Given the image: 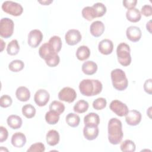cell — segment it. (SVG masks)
Instances as JSON below:
<instances>
[{"label":"cell","mask_w":152,"mask_h":152,"mask_svg":"<svg viewBox=\"0 0 152 152\" xmlns=\"http://www.w3.org/2000/svg\"><path fill=\"white\" fill-rule=\"evenodd\" d=\"M45 150V145L40 142H36L30 145L27 152H43Z\"/></svg>","instance_id":"cell-38"},{"label":"cell","mask_w":152,"mask_h":152,"mask_svg":"<svg viewBox=\"0 0 152 152\" xmlns=\"http://www.w3.org/2000/svg\"><path fill=\"white\" fill-rule=\"evenodd\" d=\"M11 142L14 147L21 148L26 143V135L21 132H15L12 135Z\"/></svg>","instance_id":"cell-18"},{"label":"cell","mask_w":152,"mask_h":152,"mask_svg":"<svg viewBox=\"0 0 152 152\" xmlns=\"http://www.w3.org/2000/svg\"><path fill=\"white\" fill-rule=\"evenodd\" d=\"M50 94L49 92L45 89H39L34 94V100L36 104L40 106H45L49 102Z\"/></svg>","instance_id":"cell-11"},{"label":"cell","mask_w":152,"mask_h":152,"mask_svg":"<svg viewBox=\"0 0 152 152\" xmlns=\"http://www.w3.org/2000/svg\"><path fill=\"white\" fill-rule=\"evenodd\" d=\"M43 37V33L40 30L38 29L32 30L28 34V45L33 48H36L40 45Z\"/></svg>","instance_id":"cell-9"},{"label":"cell","mask_w":152,"mask_h":152,"mask_svg":"<svg viewBox=\"0 0 152 152\" xmlns=\"http://www.w3.org/2000/svg\"><path fill=\"white\" fill-rule=\"evenodd\" d=\"M123 5L127 9H132L135 8L137 5V0H124L122 2Z\"/></svg>","instance_id":"cell-44"},{"label":"cell","mask_w":152,"mask_h":152,"mask_svg":"<svg viewBox=\"0 0 152 152\" xmlns=\"http://www.w3.org/2000/svg\"><path fill=\"white\" fill-rule=\"evenodd\" d=\"M126 17L128 21L132 23H136L141 20V14L138 9L134 8L127 10L126 12Z\"/></svg>","instance_id":"cell-24"},{"label":"cell","mask_w":152,"mask_h":152,"mask_svg":"<svg viewBox=\"0 0 152 152\" xmlns=\"http://www.w3.org/2000/svg\"><path fill=\"white\" fill-rule=\"evenodd\" d=\"M81 69L84 74L91 75L96 72L97 70V65L93 61H87L83 64Z\"/></svg>","instance_id":"cell-19"},{"label":"cell","mask_w":152,"mask_h":152,"mask_svg":"<svg viewBox=\"0 0 152 152\" xmlns=\"http://www.w3.org/2000/svg\"><path fill=\"white\" fill-rule=\"evenodd\" d=\"M82 38V36L79 30L76 29H70L65 34V39L66 43L71 46H74L78 43Z\"/></svg>","instance_id":"cell-10"},{"label":"cell","mask_w":152,"mask_h":152,"mask_svg":"<svg viewBox=\"0 0 152 152\" xmlns=\"http://www.w3.org/2000/svg\"><path fill=\"white\" fill-rule=\"evenodd\" d=\"M107 102L106 99L103 97H99L94 100L93 102V107L96 110H102L106 107Z\"/></svg>","instance_id":"cell-37"},{"label":"cell","mask_w":152,"mask_h":152,"mask_svg":"<svg viewBox=\"0 0 152 152\" xmlns=\"http://www.w3.org/2000/svg\"><path fill=\"white\" fill-rule=\"evenodd\" d=\"M84 123L86 126H97L100 124L99 116L94 112H91L84 118Z\"/></svg>","instance_id":"cell-22"},{"label":"cell","mask_w":152,"mask_h":152,"mask_svg":"<svg viewBox=\"0 0 152 152\" xmlns=\"http://www.w3.org/2000/svg\"><path fill=\"white\" fill-rule=\"evenodd\" d=\"M65 121L69 126L75 128L79 125L80 122V118L76 113H69L66 116Z\"/></svg>","instance_id":"cell-26"},{"label":"cell","mask_w":152,"mask_h":152,"mask_svg":"<svg viewBox=\"0 0 152 152\" xmlns=\"http://www.w3.org/2000/svg\"><path fill=\"white\" fill-rule=\"evenodd\" d=\"M12 100L10 96L7 94H4L1 97L0 106L2 107H4V108L8 107L12 104Z\"/></svg>","instance_id":"cell-40"},{"label":"cell","mask_w":152,"mask_h":152,"mask_svg":"<svg viewBox=\"0 0 152 152\" xmlns=\"http://www.w3.org/2000/svg\"><path fill=\"white\" fill-rule=\"evenodd\" d=\"M39 3H40L41 4H42V5H49L50 3H52V2H53V1H38Z\"/></svg>","instance_id":"cell-45"},{"label":"cell","mask_w":152,"mask_h":152,"mask_svg":"<svg viewBox=\"0 0 152 152\" xmlns=\"http://www.w3.org/2000/svg\"><path fill=\"white\" fill-rule=\"evenodd\" d=\"M77 98L75 90L69 87H64L58 93V99L67 103H72Z\"/></svg>","instance_id":"cell-7"},{"label":"cell","mask_w":152,"mask_h":152,"mask_svg":"<svg viewBox=\"0 0 152 152\" xmlns=\"http://www.w3.org/2000/svg\"><path fill=\"white\" fill-rule=\"evenodd\" d=\"M99 128L97 126H86L83 128V135L86 139L91 141L95 140L99 135Z\"/></svg>","instance_id":"cell-17"},{"label":"cell","mask_w":152,"mask_h":152,"mask_svg":"<svg viewBox=\"0 0 152 152\" xmlns=\"http://www.w3.org/2000/svg\"><path fill=\"white\" fill-rule=\"evenodd\" d=\"M65 108V107L64 104L57 100H54L49 105V110L54 111L59 115H61L64 112Z\"/></svg>","instance_id":"cell-34"},{"label":"cell","mask_w":152,"mask_h":152,"mask_svg":"<svg viewBox=\"0 0 152 152\" xmlns=\"http://www.w3.org/2000/svg\"><path fill=\"white\" fill-rule=\"evenodd\" d=\"M151 20H150L146 24V28H147V30L150 33H151Z\"/></svg>","instance_id":"cell-46"},{"label":"cell","mask_w":152,"mask_h":152,"mask_svg":"<svg viewBox=\"0 0 152 152\" xmlns=\"http://www.w3.org/2000/svg\"><path fill=\"white\" fill-rule=\"evenodd\" d=\"M39 54L40 58L45 61L52 56L58 53L55 52L50 45L48 42H46L42 45L40 47L39 49Z\"/></svg>","instance_id":"cell-14"},{"label":"cell","mask_w":152,"mask_h":152,"mask_svg":"<svg viewBox=\"0 0 152 152\" xmlns=\"http://www.w3.org/2000/svg\"><path fill=\"white\" fill-rule=\"evenodd\" d=\"M99 51L103 55L110 54L113 50V44L112 40L105 39L101 40L98 45Z\"/></svg>","instance_id":"cell-15"},{"label":"cell","mask_w":152,"mask_h":152,"mask_svg":"<svg viewBox=\"0 0 152 152\" xmlns=\"http://www.w3.org/2000/svg\"><path fill=\"white\" fill-rule=\"evenodd\" d=\"M112 83L113 87L118 91H124L128 86V80L125 72L119 68H116L110 73Z\"/></svg>","instance_id":"cell-3"},{"label":"cell","mask_w":152,"mask_h":152,"mask_svg":"<svg viewBox=\"0 0 152 152\" xmlns=\"http://www.w3.org/2000/svg\"><path fill=\"white\" fill-rule=\"evenodd\" d=\"M20 51V46L17 40L13 39L8 44L7 48V53L10 55L14 56L18 53Z\"/></svg>","instance_id":"cell-27"},{"label":"cell","mask_w":152,"mask_h":152,"mask_svg":"<svg viewBox=\"0 0 152 152\" xmlns=\"http://www.w3.org/2000/svg\"><path fill=\"white\" fill-rule=\"evenodd\" d=\"M7 122L11 128L17 129L22 126L23 121L20 116L15 115H11L7 118Z\"/></svg>","instance_id":"cell-23"},{"label":"cell","mask_w":152,"mask_h":152,"mask_svg":"<svg viewBox=\"0 0 152 152\" xmlns=\"http://www.w3.org/2000/svg\"><path fill=\"white\" fill-rule=\"evenodd\" d=\"M141 113L137 110H129L125 115V121L128 125L131 126H136L138 125L141 121Z\"/></svg>","instance_id":"cell-12"},{"label":"cell","mask_w":152,"mask_h":152,"mask_svg":"<svg viewBox=\"0 0 152 152\" xmlns=\"http://www.w3.org/2000/svg\"><path fill=\"white\" fill-rule=\"evenodd\" d=\"M109 108L117 116L121 117L125 116L129 111L127 105L118 100H112L110 103Z\"/></svg>","instance_id":"cell-8"},{"label":"cell","mask_w":152,"mask_h":152,"mask_svg":"<svg viewBox=\"0 0 152 152\" xmlns=\"http://www.w3.org/2000/svg\"><path fill=\"white\" fill-rule=\"evenodd\" d=\"M108 131V140L109 142L113 145L119 144L124 137L122 131V125L121 121L116 118H111L107 126Z\"/></svg>","instance_id":"cell-1"},{"label":"cell","mask_w":152,"mask_h":152,"mask_svg":"<svg viewBox=\"0 0 152 152\" xmlns=\"http://www.w3.org/2000/svg\"><path fill=\"white\" fill-rule=\"evenodd\" d=\"M15 96L18 100L21 102H27L30 98V92L28 88L24 86L18 87L15 91Z\"/></svg>","instance_id":"cell-21"},{"label":"cell","mask_w":152,"mask_h":152,"mask_svg":"<svg viewBox=\"0 0 152 152\" xmlns=\"http://www.w3.org/2000/svg\"><path fill=\"white\" fill-rule=\"evenodd\" d=\"M104 25L101 21H95L93 22L90 27V33L95 37H100L104 31Z\"/></svg>","instance_id":"cell-16"},{"label":"cell","mask_w":152,"mask_h":152,"mask_svg":"<svg viewBox=\"0 0 152 152\" xmlns=\"http://www.w3.org/2000/svg\"><path fill=\"white\" fill-rule=\"evenodd\" d=\"M140 12L145 17H150L152 15V7L150 5H144L141 7Z\"/></svg>","instance_id":"cell-41"},{"label":"cell","mask_w":152,"mask_h":152,"mask_svg":"<svg viewBox=\"0 0 152 152\" xmlns=\"http://www.w3.org/2000/svg\"><path fill=\"white\" fill-rule=\"evenodd\" d=\"M131 49L129 46L125 43H119L116 48V55L119 63L124 66H126L131 63Z\"/></svg>","instance_id":"cell-4"},{"label":"cell","mask_w":152,"mask_h":152,"mask_svg":"<svg viewBox=\"0 0 152 152\" xmlns=\"http://www.w3.org/2000/svg\"><path fill=\"white\" fill-rule=\"evenodd\" d=\"M48 43L50 45L52 48L54 49L56 53H58L61 48H62V40L59 36H53L51 37L48 42Z\"/></svg>","instance_id":"cell-29"},{"label":"cell","mask_w":152,"mask_h":152,"mask_svg":"<svg viewBox=\"0 0 152 152\" xmlns=\"http://www.w3.org/2000/svg\"><path fill=\"white\" fill-rule=\"evenodd\" d=\"M2 9L5 12L13 16H20L23 11L21 4L12 1H4L2 4Z\"/></svg>","instance_id":"cell-5"},{"label":"cell","mask_w":152,"mask_h":152,"mask_svg":"<svg viewBox=\"0 0 152 152\" xmlns=\"http://www.w3.org/2000/svg\"><path fill=\"white\" fill-rule=\"evenodd\" d=\"M144 90L148 94H152V80L151 78L145 80V81L144 82Z\"/></svg>","instance_id":"cell-43"},{"label":"cell","mask_w":152,"mask_h":152,"mask_svg":"<svg viewBox=\"0 0 152 152\" xmlns=\"http://www.w3.org/2000/svg\"><path fill=\"white\" fill-rule=\"evenodd\" d=\"M14 23L13 21L7 17L2 18L0 23V36L5 39L10 37L14 31Z\"/></svg>","instance_id":"cell-6"},{"label":"cell","mask_w":152,"mask_h":152,"mask_svg":"<svg viewBox=\"0 0 152 152\" xmlns=\"http://www.w3.org/2000/svg\"><path fill=\"white\" fill-rule=\"evenodd\" d=\"M1 51L2 52L3 50V49H4V48L5 46V43H4L3 40H2V39L1 40Z\"/></svg>","instance_id":"cell-47"},{"label":"cell","mask_w":152,"mask_h":152,"mask_svg":"<svg viewBox=\"0 0 152 152\" xmlns=\"http://www.w3.org/2000/svg\"><path fill=\"white\" fill-rule=\"evenodd\" d=\"M103 88L102 83L98 80L84 79L79 84L80 93L85 96H94L101 93Z\"/></svg>","instance_id":"cell-2"},{"label":"cell","mask_w":152,"mask_h":152,"mask_svg":"<svg viewBox=\"0 0 152 152\" xmlns=\"http://www.w3.org/2000/svg\"><path fill=\"white\" fill-rule=\"evenodd\" d=\"M81 14L83 17L88 21H91L94 18L96 17L95 15V12L92 7H89V6L85 7L82 10Z\"/></svg>","instance_id":"cell-36"},{"label":"cell","mask_w":152,"mask_h":152,"mask_svg":"<svg viewBox=\"0 0 152 152\" xmlns=\"http://www.w3.org/2000/svg\"><path fill=\"white\" fill-rule=\"evenodd\" d=\"M120 148L123 152H134L135 151L136 145L133 141L125 140L121 143Z\"/></svg>","instance_id":"cell-31"},{"label":"cell","mask_w":152,"mask_h":152,"mask_svg":"<svg viewBox=\"0 0 152 152\" xmlns=\"http://www.w3.org/2000/svg\"><path fill=\"white\" fill-rule=\"evenodd\" d=\"M36 109L31 104H27L22 107V113L27 118H33L36 115Z\"/></svg>","instance_id":"cell-33"},{"label":"cell","mask_w":152,"mask_h":152,"mask_svg":"<svg viewBox=\"0 0 152 152\" xmlns=\"http://www.w3.org/2000/svg\"><path fill=\"white\" fill-rule=\"evenodd\" d=\"M90 55V50L87 46H80L76 51V57L80 61L87 59Z\"/></svg>","instance_id":"cell-25"},{"label":"cell","mask_w":152,"mask_h":152,"mask_svg":"<svg viewBox=\"0 0 152 152\" xmlns=\"http://www.w3.org/2000/svg\"><path fill=\"white\" fill-rule=\"evenodd\" d=\"M151 107H149V111H150V112H147V113L149 115V117H150V118H151V117H150V115L151 114Z\"/></svg>","instance_id":"cell-48"},{"label":"cell","mask_w":152,"mask_h":152,"mask_svg":"<svg viewBox=\"0 0 152 152\" xmlns=\"http://www.w3.org/2000/svg\"><path fill=\"white\" fill-rule=\"evenodd\" d=\"M60 136L59 132L55 129L49 130L46 135V140L48 145L50 146L56 145L59 143Z\"/></svg>","instance_id":"cell-20"},{"label":"cell","mask_w":152,"mask_h":152,"mask_svg":"<svg viewBox=\"0 0 152 152\" xmlns=\"http://www.w3.org/2000/svg\"><path fill=\"white\" fill-rule=\"evenodd\" d=\"M59 115L56 112L49 110L45 114V120L49 125H55L58 123L59 120Z\"/></svg>","instance_id":"cell-30"},{"label":"cell","mask_w":152,"mask_h":152,"mask_svg":"<svg viewBox=\"0 0 152 152\" xmlns=\"http://www.w3.org/2000/svg\"><path fill=\"white\" fill-rule=\"evenodd\" d=\"M24 67V64L23 61L20 59H15L12 61L8 65L9 69L14 72L21 71Z\"/></svg>","instance_id":"cell-32"},{"label":"cell","mask_w":152,"mask_h":152,"mask_svg":"<svg viewBox=\"0 0 152 152\" xmlns=\"http://www.w3.org/2000/svg\"><path fill=\"white\" fill-rule=\"evenodd\" d=\"M88 107L89 104L87 101L84 100H80L74 104L73 109L74 111L77 113H83L88 110Z\"/></svg>","instance_id":"cell-28"},{"label":"cell","mask_w":152,"mask_h":152,"mask_svg":"<svg viewBox=\"0 0 152 152\" xmlns=\"http://www.w3.org/2000/svg\"><path fill=\"white\" fill-rule=\"evenodd\" d=\"M8 137V132L6 128L1 126H0V142H2L6 141Z\"/></svg>","instance_id":"cell-42"},{"label":"cell","mask_w":152,"mask_h":152,"mask_svg":"<svg viewBox=\"0 0 152 152\" xmlns=\"http://www.w3.org/2000/svg\"><path fill=\"white\" fill-rule=\"evenodd\" d=\"M60 62V58L58 54H55L49 58L45 60L46 64L50 67H55L57 66Z\"/></svg>","instance_id":"cell-39"},{"label":"cell","mask_w":152,"mask_h":152,"mask_svg":"<svg viewBox=\"0 0 152 152\" xmlns=\"http://www.w3.org/2000/svg\"><path fill=\"white\" fill-rule=\"evenodd\" d=\"M126 35L130 41L137 42L140 40L142 33L141 29L138 27L131 26L127 28L126 30Z\"/></svg>","instance_id":"cell-13"},{"label":"cell","mask_w":152,"mask_h":152,"mask_svg":"<svg viewBox=\"0 0 152 152\" xmlns=\"http://www.w3.org/2000/svg\"><path fill=\"white\" fill-rule=\"evenodd\" d=\"M92 8L94 10L96 17H101L106 12V7L102 2L95 3L92 6Z\"/></svg>","instance_id":"cell-35"}]
</instances>
